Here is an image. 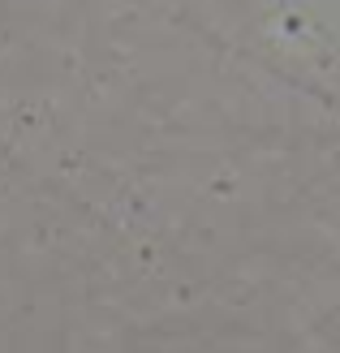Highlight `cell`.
<instances>
[]
</instances>
